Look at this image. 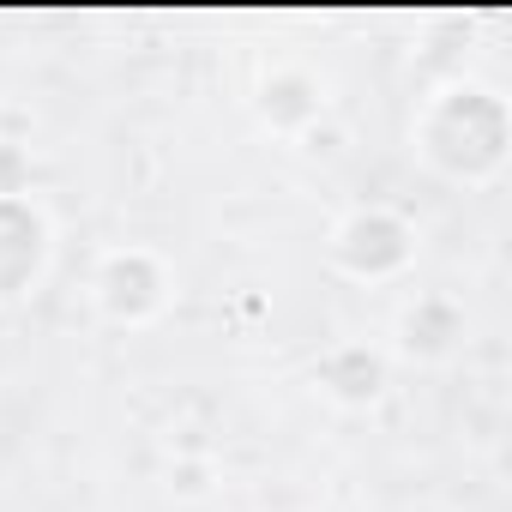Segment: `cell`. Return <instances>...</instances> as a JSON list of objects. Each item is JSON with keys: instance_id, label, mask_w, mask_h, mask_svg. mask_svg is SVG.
Instances as JSON below:
<instances>
[{"instance_id": "obj_1", "label": "cell", "mask_w": 512, "mask_h": 512, "mask_svg": "<svg viewBox=\"0 0 512 512\" xmlns=\"http://www.w3.org/2000/svg\"><path fill=\"white\" fill-rule=\"evenodd\" d=\"M410 151L452 187H494L512 163V109L482 79H446L416 103Z\"/></svg>"}, {"instance_id": "obj_2", "label": "cell", "mask_w": 512, "mask_h": 512, "mask_svg": "<svg viewBox=\"0 0 512 512\" xmlns=\"http://www.w3.org/2000/svg\"><path fill=\"white\" fill-rule=\"evenodd\" d=\"M416 253H422V229L398 205H380V199L338 211V223L326 229V266L362 290L404 284L416 272Z\"/></svg>"}, {"instance_id": "obj_3", "label": "cell", "mask_w": 512, "mask_h": 512, "mask_svg": "<svg viewBox=\"0 0 512 512\" xmlns=\"http://www.w3.org/2000/svg\"><path fill=\"white\" fill-rule=\"evenodd\" d=\"M85 296H91L97 320H109L121 332H145L175 302V266L145 241H121V247L97 253V266L85 278Z\"/></svg>"}, {"instance_id": "obj_4", "label": "cell", "mask_w": 512, "mask_h": 512, "mask_svg": "<svg viewBox=\"0 0 512 512\" xmlns=\"http://www.w3.org/2000/svg\"><path fill=\"white\" fill-rule=\"evenodd\" d=\"M247 109L260 121V133H272V139H314L320 121L332 115V85L308 61H278L260 73Z\"/></svg>"}, {"instance_id": "obj_5", "label": "cell", "mask_w": 512, "mask_h": 512, "mask_svg": "<svg viewBox=\"0 0 512 512\" xmlns=\"http://www.w3.org/2000/svg\"><path fill=\"white\" fill-rule=\"evenodd\" d=\"M55 260V229L37 199H0V308L25 302Z\"/></svg>"}, {"instance_id": "obj_6", "label": "cell", "mask_w": 512, "mask_h": 512, "mask_svg": "<svg viewBox=\"0 0 512 512\" xmlns=\"http://www.w3.org/2000/svg\"><path fill=\"white\" fill-rule=\"evenodd\" d=\"M464 338H470V314H464V302L446 296V290L410 296V302L398 308V320H392V350H398L404 362H416V368L452 362V356L464 350Z\"/></svg>"}, {"instance_id": "obj_7", "label": "cell", "mask_w": 512, "mask_h": 512, "mask_svg": "<svg viewBox=\"0 0 512 512\" xmlns=\"http://www.w3.org/2000/svg\"><path fill=\"white\" fill-rule=\"evenodd\" d=\"M314 386L338 410H374L386 398V386H392V356L380 344H368V338H338V344L320 350Z\"/></svg>"}, {"instance_id": "obj_8", "label": "cell", "mask_w": 512, "mask_h": 512, "mask_svg": "<svg viewBox=\"0 0 512 512\" xmlns=\"http://www.w3.org/2000/svg\"><path fill=\"white\" fill-rule=\"evenodd\" d=\"M31 139L0 133V199H31Z\"/></svg>"}, {"instance_id": "obj_9", "label": "cell", "mask_w": 512, "mask_h": 512, "mask_svg": "<svg viewBox=\"0 0 512 512\" xmlns=\"http://www.w3.org/2000/svg\"><path fill=\"white\" fill-rule=\"evenodd\" d=\"M211 482H217V470H211V458H205V452L175 458V464L163 470V488H169L175 500H205V494H211Z\"/></svg>"}]
</instances>
